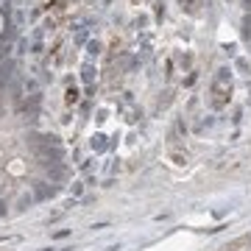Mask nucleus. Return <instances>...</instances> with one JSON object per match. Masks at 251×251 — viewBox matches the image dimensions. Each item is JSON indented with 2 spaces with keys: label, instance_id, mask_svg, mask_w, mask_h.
<instances>
[{
  "label": "nucleus",
  "instance_id": "f257e3e1",
  "mask_svg": "<svg viewBox=\"0 0 251 251\" xmlns=\"http://www.w3.org/2000/svg\"><path fill=\"white\" fill-rule=\"evenodd\" d=\"M229 92H232V70H229V67H221L215 81H212V95H215L212 103H215V106H224Z\"/></svg>",
  "mask_w": 251,
  "mask_h": 251
},
{
  "label": "nucleus",
  "instance_id": "7ed1b4c3",
  "mask_svg": "<svg viewBox=\"0 0 251 251\" xmlns=\"http://www.w3.org/2000/svg\"><path fill=\"white\" fill-rule=\"evenodd\" d=\"M98 50H100L98 42H90V53H92V56H98Z\"/></svg>",
  "mask_w": 251,
  "mask_h": 251
},
{
  "label": "nucleus",
  "instance_id": "20e7f679",
  "mask_svg": "<svg viewBox=\"0 0 251 251\" xmlns=\"http://www.w3.org/2000/svg\"><path fill=\"white\" fill-rule=\"evenodd\" d=\"M92 73H95L92 67H84V81H92Z\"/></svg>",
  "mask_w": 251,
  "mask_h": 251
},
{
  "label": "nucleus",
  "instance_id": "f03ea898",
  "mask_svg": "<svg viewBox=\"0 0 251 251\" xmlns=\"http://www.w3.org/2000/svg\"><path fill=\"white\" fill-rule=\"evenodd\" d=\"M78 100V90H67V103H75Z\"/></svg>",
  "mask_w": 251,
  "mask_h": 251
}]
</instances>
